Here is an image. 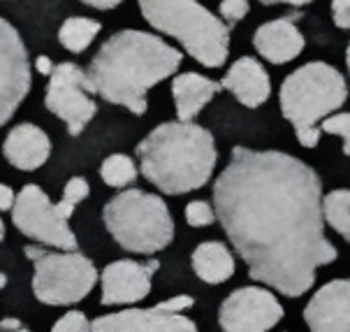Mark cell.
Returning a JSON list of instances; mask_svg holds the SVG:
<instances>
[{"label": "cell", "mask_w": 350, "mask_h": 332, "mask_svg": "<svg viewBox=\"0 0 350 332\" xmlns=\"http://www.w3.org/2000/svg\"><path fill=\"white\" fill-rule=\"evenodd\" d=\"M213 209L251 279L286 298L311 290L316 270L339 256L325 235L320 177L290 153L234 146Z\"/></svg>", "instance_id": "1"}, {"label": "cell", "mask_w": 350, "mask_h": 332, "mask_svg": "<svg viewBox=\"0 0 350 332\" xmlns=\"http://www.w3.org/2000/svg\"><path fill=\"white\" fill-rule=\"evenodd\" d=\"M181 61V51L163 38L144 31H121L93 56L86 70V88L142 116L149 107L146 93L174 75Z\"/></svg>", "instance_id": "2"}, {"label": "cell", "mask_w": 350, "mask_h": 332, "mask_svg": "<svg viewBox=\"0 0 350 332\" xmlns=\"http://www.w3.org/2000/svg\"><path fill=\"white\" fill-rule=\"evenodd\" d=\"M137 156L146 181L167 195L202 188L218 161L213 135L193 121L160 123L137 144Z\"/></svg>", "instance_id": "3"}, {"label": "cell", "mask_w": 350, "mask_h": 332, "mask_svg": "<svg viewBox=\"0 0 350 332\" xmlns=\"http://www.w3.org/2000/svg\"><path fill=\"white\" fill-rule=\"evenodd\" d=\"M348 100V86L343 75L329 63H306L288 75L278 91L281 114L295 128L301 146H318L320 123L332 116V112L341 110Z\"/></svg>", "instance_id": "4"}, {"label": "cell", "mask_w": 350, "mask_h": 332, "mask_svg": "<svg viewBox=\"0 0 350 332\" xmlns=\"http://www.w3.org/2000/svg\"><path fill=\"white\" fill-rule=\"evenodd\" d=\"M151 28L179 40L204 68H221L230 51V26L198 0H139Z\"/></svg>", "instance_id": "5"}, {"label": "cell", "mask_w": 350, "mask_h": 332, "mask_svg": "<svg viewBox=\"0 0 350 332\" xmlns=\"http://www.w3.org/2000/svg\"><path fill=\"white\" fill-rule=\"evenodd\" d=\"M109 235L133 253H158L174 240V221L163 198L142 188H128L109 200L103 209Z\"/></svg>", "instance_id": "6"}, {"label": "cell", "mask_w": 350, "mask_h": 332, "mask_svg": "<svg viewBox=\"0 0 350 332\" xmlns=\"http://www.w3.org/2000/svg\"><path fill=\"white\" fill-rule=\"evenodd\" d=\"M23 253L33 260V293L42 305H75L98 283L96 265L84 253L46 251L44 246H26Z\"/></svg>", "instance_id": "7"}, {"label": "cell", "mask_w": 350, "mask_h": 332, "mask_svg": "<svg viewBox=\"0 0 350 332\" xmlns=\"http://www.w3.org/2000/svg\"><path fill=\"white\" fill-rule=\"evenodd\" d=\"M12 223L21 235L31 237L42 246H53L58 251L77 248V237L70 230L68 221L38 183H26L16 193V203L12 207Z\"/></svg>", "instance_id": "8"}, {"label": "cell", "mask_w": 350, "mask_h": 332, "mask_svg": "<svg viewBox=\"0 0 350 332\" xmlns=\"http://www.w3.org/2000/svg\"><path fill=\"white\" fill-rule=\"evenodd\" d=\"M44 105L53 116L63 118L70 135H81L98 110L96 100L88 96L86 70L70 61L58 63L49 77Z\"/></svg>", "instance_id": "9"}, {"label": "cell", "mask_w": 350, "mask_h": 332, "mask_svg": "<svg viewBox=\"0 0 350 332\" xmlns=\"http://www.w3.org/2000/svg\"><path fill=\"white\" fill-rule=\"evenodd\" d=\"M193 305L191 295H174L149 309H123L98 316L91 328L93 332H198V325L183 316Z\"/></svg>", "instance_id": "10"}, {"label": "cell", "mask_w": 350, "mask_h": 332, "mask_svg": "<svg viewBox=\"0 0 350 332\" xmlns=\"http://www.w3.org/2000/svg\"><path fill=\"white\" fill-rule=\"evenodd\" d=\"M31 84V65L21 35L10 21L0 19V126L16 114Z\"/></svg>", "instance_id": "11"}, {"label": "cell", "mask_w": 350, "mask_h": 332, "mask_svg": "<svg viewBox=\"0 0 350 332\" xmlns=\"http://www.w3.org/2000/svg\"><path fill=\"white\" fill-rule=\"evenodd\" d=\"M281 318V302L260 286L237 288L223 300L218 311L223 332H269Z\"/></svg>", "instance_id": "12"}, {"label": "cell", "mask_w": 350, "mask_h": 332, "mask_svg": "<svg viewBox=\"0 0 350 332\" xmlns=\"http://www.w3.org/2000/svg\"><path fill=\"white\" fill-rule=\"evenodd\" d=\"M160 268L158 260H149L146 265L137 260H116L109 263L100 274L103 283V302L105 307L111 305H135V302L149 298L151 277Z\"/></svg>", "instance_id": "13"}, {"label": "cell", "mask_w": 350, "mask_h": 332, "mask_svg": "<svg viewBox=\"0 0 350 332\" xmlns=\"http://www.w3.org/2000/svg\"><path fill=\"white\" fill-rule=\"evenodd\" d=\"M301 316L311 332H350V279H334L318 288Z\"/></svg>", "instance_id": "14"}, {"label": "cell", "mask_w": 350, "mask_h": 332, "mask_svg": "<svg viewBox=\"0 0 350 332\" xmlns=\"http://www.w3.org/2000/svg\"><path fill=\"white\" fill-rule=\"evenodd\" d=\"M253 44L258 54L269 63L283 65L295 61L304 51L306 40L297 28V23H295V16H281V19L262 23L255 31Z\"/></svg>", "instance_id": "15"}, {"label": "cell", "mask_w": 350, "mask_h": 332, "mask_svg": "<svg viewBox=\"0 0 350 332\" xmlns=\"http://www.w3.org/2000/svg\"><path fill=\"white\" fill-rule=\"evenodd\" d=\"M3 156L12 168L21 172H35L49 161L51 140L35 123H19L8 133L3 142Z\"/></svg>", "instance_id": "16"}, {"label": "cell", "mask_w": 350, "mask_h": 332, "mask_svg": "<svg viewBox=\"0 0 350 332\" xmlns=\"http://www.w3.org/2000/svg\"><path fill=\"white\" fill-rule=\"evenodd\" d=\"M221 86L230 91L244 107H260L271 96V81L262 63L253 56H241L230 65L228 75L223 77Z\"/></svg>", "instance_id": "17"}, {"label": "cell", "mask_w": 350, "mask_h": 332, "mask_svg": "<svg viewBox=\"0 0 350 332\" xmlns=\"http://www.w3.org/2000/svg\"><path fill=\"white\" fill-rule=\"evenodd\" d=\"M218 81L209 79L204 75L198 73H183L176 75L172 81V98H174V107L179 121L188 123L200 114L206 105L211 103V98L221 91Z\"/></svg>", "instance_id": "18"}, {"label": "cell", "mask_w": 350, "mask_h": 332, "mask_svg": "<svg viewBox=\"0 0 350 332\" xmlns=\"http://www.w3.org/2000/svg\"><path fill=\"white\" fill-rule=\"evenodd\" d=\"M191 263L204 283H223L234 274V256L223 242H202L193 251Z\"/></svg>", "instance_id": "19"}, {"label": "cell", "mask_w": 350, "mask_h": 332, "mask_svg": "<svg viewBox=\"0 0 350 332\" xmlns=\"http://www.w3.org/2000/svg\"><path fill=\"white\" fill-rule=\"evenodd\" d=\"M103 31L100 21L88 19V16H70L63 21L61 31H58V40L68 51L72 54H81L86 51L91 42L96 40V35Z\"/></svg>", "instance_id": "20"}, {"label": "cell", "mask_w": 350, "mask_h": 332, "mask_svg": "<svg viewBox=\"0 0 350 332\" xmlns=\"http://www.w3.org/2000/svg\"><path fill=\"white\" fill-rule=\"evenodd\" d=\"M323 216L334 233L350 242V188H339V191H329L325 195Z\"/></svg>", "instance_id": "21"}, {"label": "cell", "mask_w": 350, "mask_h": 332, "mask_svg": "<svg viewBox=\"0 0 350 332\" xmlns=\"http://www.w3.org/2000/svg\"><path fill=\"white\" fill-rule=\"evenodd\" d=\"M100 177L107 186L126 188L137 179V165L126 153H114V156H107L105 163L100 165Z\"/></svg>", "instance_id": "22"}, {"label": "cell", "mask_w": 350, "mask_h": 332, "mask_svg": "<svg viewBox=\"0 0 350 332\" xmlns=\"http://www.w3.org/2000/svg\"><path fill=\"white\" fill-rule=\"evenodd\" d=\"M88 193H91V188H88V181L81 179V177H72V179L65 183L63 198H61V203L56 205L65 221H68V218L75 214V207L79 205L81 200L88 198Z\"/></svg>", "instance_id": "23"}, {"label": "cell", "mask_w": 350, "mask_h": 332, "mask_svg": "<svg viewBox=\"0 0 350 332\" xmlns=\"http://www.w3.org/2000/svg\"><path fill=\"white\" fill-rule=\"evenodd\" d=\"M320 130L327 135H339V138H343V151H346V156H350V112L332 114L329 118H325L320 123Z\"/></svg>", "instance_id": "24"}, {"label": "cell", "mask_w": 350, "mask_h": 332, "mask_svg": "<svg viewBox=\"0 0 350 332\" xmlns=\"http://www.w3.org/2000/svg\"><path fill=\"white\" fill-rule=\"evenodd\" d=\"M216 218V209L204 200H193V203L186 205V221L191 228H204V225H211Z\"/></svg>", "instance_id": "25"}, {"label": "cell", "mask_w": 350, "mask_h": 332, "mask_svg": "<svg viewBox=\"0 0 350 332\" xmlns=\"http://www.w3.org/2000/svg\"><path fill=\"white\" fill-rule=\"evenodd\" d=\"M51 332H93L91 323L86 321L84 311H68L63 318L53 323Z\"/></svg>", "instance_id": "26"}, {"label": "cell", "mask_w": 350, "mask_h": 332, "mask_svg": "<svg viewBox=\"0 0 350 332\" xmlns=\"http://www.w3.org/2000/svg\"><path fill=\"white\" fill-rule=\"evenodd\" d=\"M218 12H221V19L225 23H237L251 12V5H248V0H221Z\"/></svg>", "instance_id": "27"}, {"label": "cell", "mask_w": 350, "mask_h": 332, "mask_svg": "<svg viewBox=\"0 0 350 332\" xmlns=\"http://www.w3.org/2000/svg\"><path fill=\"white\" fill-rule=\"evenodd\" d=\"M332 16L336 26L350 31V0H332Z\"/></svg>", "instance_id": "28"}, {"label": "cell", "mask_w": 350, "mask_h": 332, "mask_svg": "<svg viewBox=\"0 0 350 332\" xmlns=\"http://www.w3.org/2000/svg\"><path fill=\"white\" fill-rule=\"evenodd\" d=\"M14 203H16L14 191H12L8 183H0V212L12 209V207H14Z\"/></svg>", "instance_id": "29"}, {"label": "cell", "mask_w": 350, "mask_h": 332, "mask_svg": "<svg viewBox=\"0 0 350 332\" xmlns=\"http://www.w3.org/2000/svg\"><path fill=\"white\" fill-rule=\"evenodd\" d=\"M81 3L93 10H114L123 3V0H81Z\"/></svg>", "instance_id": "30"}, {"label": "cell", "mask_w": 350, "mask_h": 332, "mask_svg": "<svg viewBox=\"0 0 350 332\" xmlns=\"http://www.w3.org/2000/svg\"><path fill=\"white\" fill-rule=\"evenodd\" d=\"M35 68H38L40 75L51 77V73H53V68H56V65H53L46 56H38V61H35Z\"/></svg>", "instance_id": "31"}, {"label": "cell", "mask_w": 350, "mask_h": 332, "mask_svg": "<svg viewBox=\"0 0 350 332\" xmlns=\"http://www.w3.org/2000/svg\"><path fill=\"white\" fill-rule=\"evenodd\" d=\"M262 5H278V3H286V5H295V8H301V5H308L313 0H260Z\"/></svg>", "instance_id": "32"}, {"label": "cell", "mask_w": 350, "mask_h": 332, "mask_svg": "<svg viewBox=\"0 0 350 332\" xmlns=\"http://www.w3.org/2000/svg\"><path fill=\"white\" fill-rule=\"evenodd\" d=\"M5 286H8V277H5L3 272H0V290H3Z\"/></svg>", "instance_id": "33"}, {"label": "cell", "mask_w": 350, "mask_h": 332, "mask_svg": "<svg viewBox=\"0 0 350 332\" xmlns=\"http://www.w3.org/2000/svg\"><path fill=\"white\" fill-rule=\"evenodd\" d=\"M3 237H5V223H3V218H0V242H3Z\"/></svg>", "instance_id": "34"}, {"label": "cell", "mask_w": 350, "mask_h": 332, "mask_svg": "<svg viewBox=\"0 0 350 332\" xmlns=\"http://www.w3.org/2000/svg\"><path fill=\"white\" fill-rule=\"evenodd\" d=\"M346 63H348V70H350V44H348V49H346Z\"/></svg>", "instance_id": "35"}, {"label": "cell", "mask_w": 350, "mask_h": 332, "mask_svg": "<svg viewBox=\"0 0 350 332\" xmlns=\"http://www.w3.org/2000/svg\"><path fill=\"white\" fill-rule=\"evenodd\" d=\"M12 332H33V330H26V328H23V325H21L19 330H12Z\"/></svg>", "instance_id": "36"}]
</instances>
